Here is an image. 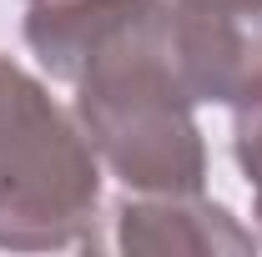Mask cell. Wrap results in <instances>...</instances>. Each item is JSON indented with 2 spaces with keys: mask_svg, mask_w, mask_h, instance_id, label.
<instances>
[{
  "mask_svg": "<svg viewBox=\"0 0 262 257\" xmlns=\"http://www.w3.org/2000/svg\"><path fill=\"white\" fill-rule=\"evenodd\" d=\"M26 46L126 192H202L207 141L171 66V0H35Z\"/></svg>",
  "mask_w": 262,
  "mask_h": 257,
  "instance_id": "6da1fadb",
  "label": "cell"
},
{
  "mask_svg": "<svg viewBox=\"0 0 262 257\" xmlns=\"http://www.w3.org/2000/svg\"><path fill=\"white\" fill-rule=\"evenodd\" d=\"M101 161L76 116L26 66L0 56V247H91Z\"/></svg>",
  "mask_w": 262,
  "mask_h": 257,
  "instance_id": "7a4b0ae2",
  "label": "cell"
},
{
  "mask_svg": "<svg viewBox=\"0 0 262 257\" xmlns=\"http://www.w3.org/2000/svg\"><path fill=\"white\" fill-rule=\"evenodd\" d=\"M171 66L192 101H252L262 91V0H171Z\"/></svg>",
  "mask_w": 262,
  "mask_h": 257,
  "instance_id": "3957f363",
  "label": "cell"
},
{
  "mask_svg": "<svg viewBox=\"0 0 262 257\" xmlns=\"http://www.w3.org/2000/svg\"><path fill=\"white\" fill-rule=\"evenodd\" d=\"M106 217H111V232L96 237V247H116L136 257H247L262 247L252 227H242L222 202H207L202 192H131Z\"/></svg>",
  "mask_w": 262,
  "mask_h": 257,
  "instance_id": "277c9868",
  "label": "cell"
},
{
  "mask_svg": "<svg viewBox=\"0 0 262 257\" xmlns=\"http://www.w3.org/2000/svg\"><path fill=\"white\" fill-rule=\"evenodd\" d=\"M232 152H237V166H242V177H247V187H252V217H257V227H262V91L237 106Z\"/></svg>",
  "mask_w": 262,
  "mask_h": 257,
  "instance_id": "5b68a950",
  "label": "cell"
},
{
  "mask_svg": "<svg viewBox=\"0 0 262 257\" xmlns=\"http://www.w3.org/2000/svg\"><path fill=\"white\" fill-rule=\"evenodd\" d=\"M31 5H35V0H31Z\"/></svg>",
  "mask_w": 262,
  "mask_h": 257,
  "instance_id": "8992f818",
  "label": "cell"
}]
</instances>
